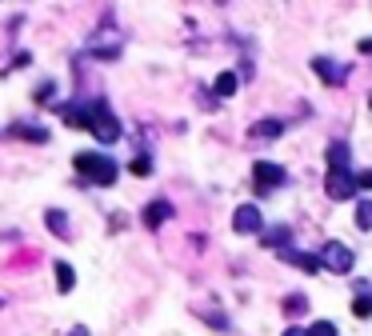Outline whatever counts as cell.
<instances>
[{"mask_svg": "<svg viewBox=\"0 0 372 336\" xmlns=\"http://www.w3.org/2000/svg\"><path fill=\"white\" fill-rule=\"evenodd\" d=\"M60 116H64L72 128H89L96 140H104V145H113L116 136H120V121H116V112L108 108V101H89V104H64L60 108Z\"/></svg>", "mask_w": 372, "mask_h": 336, "instance_id": "cell-1", "label": "cell"}, {"mask_svg": "<svg viewBox=\"0 0 372 336\" xmlns=\"http://www.w3.org/2000/svg\"><path fill=\"white\" fill-rule=\"evenodd\" d=\"M72 164H77L80 177L92 180V184H116V177H120L116 160L104 157V152H77V157H72Z\"/></svg>", "mask_w": 372, "mask_h": 336, "instance_id": "cell-2", "label": "cell"}, {"mask_svg": "<svg viewBox=\"0 0 372 336\" xmlns=\"http://www.w3.org/2000/svg\"><path fill=\"white\" fill-rule=\"evenodd\" d=\"M328 196L332 201H352L356 196V177H352L349 168H328Z\"/></svg>", "mask_w": 372, "mask_h": 336, "instance_id": "cell-3", "label": "cell"}, {"mask_svg": "<svg viewBox=\"0 0 372 336\" xmlns=\"http://www.w3.org/2000/svg\"><path fill=\"white\" fill-rule=\"evenodd\" d=\"M312 72H316L320 80H325L328 89H340V84L349 80V68H344V65H337L332 56H312Z\"/></svg>", "mask_w": 372, "mask_h": 336, "instance_id": "cell-4", "label": "cell"}, {"mask_svg": "<svg viewBox=\"0 0 372 336\" xmlns=\"http://www.w3.org/2000/svg\"><path fill=\"white\" fill-rule=\"evenodd\" d=\"M284 177H288V172H284L281 164H272V160H257V164H252V180H257V189H260V192L281 189Z\"/></svg>", "mask_w": 372, "mask_h": 336, "instance_id": "cell-5", "label": "cell"}, {"mask_svg": "<svg viewBox=\"0 0 372 336\" xmlns=\"http://www.w3.org/2000/svg\"><path fill=\"white\" fill-rule=\"evenodd\" d=\"M352 252L344 245H337V240H332V245H325V252H320V264H325V269H332V272H340V276H344V272H352Z\"/></svg>", "mask_w": 372, "mask_h": 336, "instance_id": "cell-6", "label": "cell"}, {"mask_svg": "<svg viewBox=\"0 0 372 336\" xmlns=\"http://www.w3.org/2000/svg\"><path fill=\"white\" fill-rule=\"evenodd\" d=\"M232 228H237L240 236H252L264 228V220H260V208L257 204H240L237 213H232Z\"/></svg>", "mask_w": 372, "mask_h": 336, "instance_id": "cell-7", "label": "cell"}, {"mask_svg": "<svg viewBox=\"0 0 372 336\" xmlns=\"http://www.w3.org/2000/svg\"><path fill=\"white\" fill-rule=\"evenodd\" d=\"M276 257H281L284 264H296V269H305L308 276H316V272L325 269V264H320V257H312V252H296V248H281Z\"/></svg>", "mask_w": 372, "mask_h": 336, "instance_id": "cell-8", "label": "cell"}, {"mask_svg": "<svg viewBox=\"0 0 372 336\" xmlns=\"http://www.w3.org/2000/svg\"><path fill=\"white\" fill-rule=\"evenodd\" d=\"M169 216H172L169 201H152V204H145V216H140V220H145V228H160Z\"/></svg>", "mask_w": 372, "mask_h": 336, "instance_id": "cell-9", "label": "cell"}, {"mask_svg": "<svg viewBox=\"0 0 372 336\" xmlns=\"http://www.w3.org/2000/svg\"><path fill=\"white\" fill-rule=\"evenodd\" d=\"M281 133H284V121H276V116L257 121L252 128H248V136H257V140H269V136H281Z\"/></svg>", "mask_w": 372, "mask_h": 336, "instance_id": "cell-10", "label": "cell"}, {"mask_svg": "<svg viewBox=\"0 0 372 336\" xmlns=\"http://www.w3.org/2000/svg\"><path fill=\"white\" fill-rule=\"evenodd\" d=\"M12 133L24 136V140H33V145H45V140H48V128H40V124H24V121L12 124Z\"/></svg>", "mask_w": 372, "mask_h": 336, "instance_id": "cell-11", "label": "cell"}, {"mask_svg": "<svg viewBox=\"0 0 372 336\" xmlns=\"http://www.w3.org/2000/svg\"><path fill=\"white\" fill-rule=\"evenodd\" d=\"M288 236H293V228H288V224H276V228H269V233H264V245L281 252V248H288Z\"/></svg>", "mask_w": 372, "mask_h": 336, "instance_id": "cell-12", "label": "cell"}, {"mask_svg": "<svg viewBox=\"0 0 372 336\" xmlns=\"http://www.w3.org/2000/svg\"><path fill=\"white\" fill-rule=\"evenodd\" d=\"M45 224L60 236V240H68V216L60 213V208H48V213H45Z\"/></svg>", "mask_w": 372, "mask_h": 336, "instance_id": "cell-13", "label": "cell"}, {"mask_svg": "<svg viewBox=\"0 0 372 336\" xmlns=\"http://www.w3.org/2000/svg\"><path fill=\"white\" fill-rule=\"evenodd\" d=\"M213 89H216V96H232V92L240 89V80H237V72H220V77L213 80Z\"/></svg>", "mask_w": 372, "mask_h": 336, "instance_id": "cell-14", "label": "cell"}, {"mask_svg": "<svg viewBox=\"0 0 372 336\" xmlns=\"http://www.w3.org/2000/svg\"><path fill=\"white\" fill-rule=\"evenodd\" d=\"M72 284H77V272H72V264L60 260V264H57V289L60 292H72Z\"/></svg>", "mask_w": 372, "mask_h": 336, "instance_id": "cell-15", "label": "cell"}, {"mask_svg": "<svg viewBox=\"0 0 372 336\" xmlns=\"http://www.w3.org/2000/svg\"><path fill=\"white\" fill-rule=\"evenodd\" d=\"M308 308V296H300V292H293V296H284V313L288 316H300Z\"/></svg>", "mask_w": 372, "mask_h": 336, "instance_id": "cell-16", "label": "cell"}, {"mask_svg": "<svg viewBox=\"0 0 372 336\" xmlns=\"http://www.w3.org/2000/svg\"><path fill=\"white\" fill-rule=\"evenodd\" d=\"M352 313L361 316V320H364V316H372V296H368V292H361V296L352 301Z\"/></svg>", "mask_w": 372, "mask_h": 336, "instance_id": "cell-17", "label": "cell"}, {"mask_svg": "<svg viewBox=\"0 0 372 336\" xmlns=\"http://www.w3.org/2000/svg\"><path fill=\"white\" fill-rule=\"evenodd\" d=\"M356 228H364V233L372 228V201H364L361 208H356Z\"/></svg>", "mask_w": 372, "mask_h": 336, "instance_id": "cell-18", "label": "cell"}, {"mask_svg": "<svg viewBox=\"0 0 372 336\" xmlns=\"http://www.w3.org/2000/svg\"><path fill=\"white\" fill-rule=\"evenodd\" d=\"M308 336H337V325H332V320H316V325L308 328Z\"/></svg>", "mask_w": 372, "mask_h": 336, "instance_id": "cell-19", "label": "cell"}, {"mask_svg": "<svg viewBox=\"0 0 372 336\" xmlns=\"http://www.w3.org/2000/svg\"><path fill=\"white\" fill-rule=\"evenodd\" d=\"M133 172H136V177H148V172H152V160L136 157V160H133Z\"/></svg>", "mask_w": 372, "mask_h": 336, "instance_id": "cell-20", "label": "cell"}, {"mask_svg": "<svg viewBox=\"0 0 372 336\" xmlns=\"http://www.w3.org/2000/svg\"><path fill=\"white\" fill-rule=\"evenodd\" d=\"M356 189H372V168H368V172H361V177H356Z\"/></svg>", "mask_w": 372, "mask_h": 336, "instance_id": "cell-21", "label": "cell"}, {"mask_svg": "<svg viewBox=\"0 0 372 336\" xmlns=\"http://www.w3.org/2000/svg\"><path fill=\"white\" fill-rule=\"evenodd\" d=\"M68 336H89V328H80V325H77V328H72Z\"/></svg>", "mask_w": 372, "mask_h": 336, "instance_id": "cell-22", "label": "cell"}, {"mask_svg": "<svg viewBox=\"0 0 372 336\" xmlns=\"http://www.w3.org/2000/svg\"><path fill=\"white\" fill-rule=\"evenodd\" d=\"M284 336H308V332H305V328H288Z\"/></svg>", "mask_w": 372, "mask_h": 336, "instance_id": "cell-23", "label": "cell"}, {"mask_svg": "<svg viewBox=\"0 0 372 336\" xmlns=\"http://www.w3.org/2000/svg\"><path fill=\"white\" fill-rule=\"evenodd\" d=\"M368 104H372V101H368Z\"/></svg>", "mask_w": 372, "mask_h": 336, "instance_id": "cell-24", "label": "cell"}]
</instances>
